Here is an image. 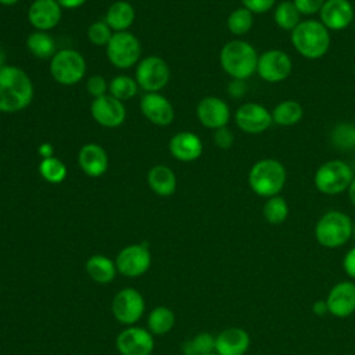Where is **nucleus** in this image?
Masks as SVG:
<instances>
[{"instance_id":"obj_48","label":"nucleus","mask_w":355,"mask_h":355,"mask_svg":"<svg viewBox=\"0 0 355 355\" xmlns=\"http://www.w3.org/2000/svg\"><path fill=\"white\" fill-rule=\"evenodd\" d=\"M19 0H0V4L1 6H7V7H11L14 4H17Z\"/></svg>"},{"instance_id":"obj_19","label":"nucleus","mask_w":355,"mask_h":355,"mask_svg":"<svg viewBox=\"0 0 355 355\" xmlns=\"http://www.w3.org/2000/svg\"><path fill=\"white\" fill-rule=\"evenodd\" d=\"M62 17V8L55 0H33L28 8V21L35 31L54 29Z\"/></svg>"},{"instance_id":"obj_28","label":"nucleus","mask_w":355,"mask_h":355,"mask_svg":"<svg viewBox=\"0 0 355 355\" xmlns=\"http://www.w3.org/2000/svg\"><path fill=\"white\" fill-rule=\"evenodd\" d=\"M175 326V313L171 308L159 305L151 309L147 318V329L153 336H164Z\"/></svg>"},{"instance_id":"obj_40","label":"nucleus","mask_w":355,"mask_h":355,"mask_svg":"<svg viewBox=\"0 0 355 355\" xmlns=\"http://www.w3.org/2000/svg\"><path fill=\"white\" fill-rule=\"evenodd\" d=\"M214 141L215 144L222 148V150H227L232 147L233 141H234V136L232 133L230 129H227L226 126L225 128H219L215 130L214 133Z\"/></svg>"},{"instance_id":"obj_43","label":"nucleus","mask_w":355,"mask_h":355,"mask_svg":"<svg viewBox=\"0 0 355 355\" xmlns=\"http://www.w3.org/2000/svg\"><path fill=\"white\" fill-rule=\"evenodd\" d=\"M227 92L230 93L232 97H241L245 92V85H244V80H237V79H233L229 86H227Z\"/></svg>"},{"instance_id":"obj_17","label":"nucleus","mask_w":355,"mask_h":355,"mask_svg":"<svg viewBox=\"0 0 355 355\" xmlns=\"http://www.w3.org/2000/svg\"><path fill=\"white\" fill-rule=\"evenodd\" d=\"M140 111L147 121L157 126H168L175 118L172 103L159 92L143 94L140 98Z\"/></svg>"},{"instance_id":"obj_24","label":"nucleus","mask_w":355,"mask_h":355,"mask_svg":"<svg viewBox=\"0 0 355 355\" xmlns=\"http://www.w3.org/2000/svg\"><path fill=\"white\" fill-rule=\"evenodd\" d=\"M147 184L157 196L169 197L176 191L178 179L169 166L155 165L147 173Z\"/></svg>"},{"instance_id":"obj_22","label":"nucleus","mask_w":355,"mask_h":355,"mask_svg":"<svg viewBox=\"0 0 355 355\" xmlns=\"http://www.w3.org/2000/svg\"><path fill=\"white\" fill-rule=\"evenodd\" d=\"M78 165L90 178H100L108 169V154L97 143H86L78 151Z\"/></svg>"},{"instance_id":"obj_44","label":"nucleus","mask_w":355,"mask_h":355,"mask_svg":"<svg viewBox=\"0 0 355 355\" xmlns=\"http://www.w3.org/2000/svg\"><path fill=\"white\" fill-rule=\"evenodd\" d=\"M58 4H60V7L64 10H76V8H80L85 3H86V0H55Z\"/></svg>"},{"instance_id":"obj_2","label":"nucleus","mask_w":355,"mask_h":355,"mask_svg":"<svg viewBox=\"0 0 355 355\" xmlns=\"http://www.w3.org/2000/svg\"><path fill=\"white\" fill-rule=\"evenodd\" d=\"M257 50L245 40L234 39L227 42L219 54L222 69L237 80H245L257 72Z\"/></svg>"},{"instance_id":"obj_11","label":"nucleus","mask_w":355,"mask_h":355,"mask_svg":"<svg viewBox=\"0 0 355 355\" xmlns=\"http://www.w3.org/2000/svg\"><path fill=\"white\" fill-rule=\"evenodd\" d=\"M116 270L125 277H139L151 266V254L147 244H130L122 248L115 259Z\"/></svg>"},{"instance_id":"obj_37","label":"nucleus","mask_w":355,"mask_h":355,"mask_svg":"<svg viewBox=\"0 0 355 355\" xmlns=\"http://www.w3.org/2000/svg\"><path fill=\"white\" fill-rule=\"evenodd\" d=\"M114 32L104 19L94 21L87 28V39L94 46H107Z\"/></svg>"},{"instance_id":"obj_4","label":"nucleus","mask_w":355,"mask_h":355,"mask_svg":"<svg viewBox=\"0 0 355 355\" xmlns=\"http://www.w3.org/2000/svg\"><path fill=\"white\" fill-rule=\"evenodd\" d=\"M287 172L284 165L275 158H263L257 161L248 173V184L259 197L277 196L284 187Z\"/></svg>"},{"instance_id":"obj_8","label":"nucleus","mask_w":355,"mask_h":355,"mask_svg":"<svg viewBox=\"0 0 355 355\" xmlns=\"http://www.w3.org/2000/svg\"><path fill=\"white\" fill-rule=\"evenodd\" d=\"M105 54L111 65L118 69H128L140 61L141 46L132 32H114L105 46Z\"/></svg>"},{"instance_id":"obj_18","label":"nucleus","mask_w":355,"mask_h":355,"mask_svg":"<svg viewBox=\"0 0 355 355\" xmlns=\"http://www.w3.org/2000/svg\"><path fill=\"white\" fill-rule=\"evenodd\" d=\"M326 304L329 313L336 318H348L355 312V283L343 280L336 283L327 293Z\"/></svg>"},{"instance_id":"obj_12","label":"nucleus","mask_w":355,"mask_h":355,"mask_svg":"<svg viewBox=\"0 0 355 355\" xmlns=\"http://www.w3.org/2000/svg\"><path fill=\"white\" fill-rule=\"evenodd\" d=\"M293 62L290 55L277 49L268 50L258 57L257 73L269 83H277L287 79L291 73Z\"/></svg>"},{"instance_id":"obj_50","label":"nucleus","mask_w":355,"mask_h":355,"mask_svg":"<svg viewBox=\"0 0 355 355\" xmlns=\"http://www.w3.org/2000/svg\"><path fill=\"white\" fill-rule=\"evenodd\" d=\"M205 355H218L216 352H211V354H205Z\"/></svg>"},{"instance_id":"obj_31","label":"nucleus","mask_w":355,"mask_h":355,"mask_svg":"<svg viewBox=\"0 0 355 355\" xmlns=\"http://www.w3.org/2000/svg\"><path fill=\"white\" fill-rule=\"evenodd\" d=\"M273 19L283 31H293L301 22V14L293 1L284 0L275 7Z\"/></svg>"},{"instance_id":"obj_47","label":"nucleus","mask_w":355,"mask_h":355,"mask_svg":"<svg viewBox=\"0 0 355 355\" xmlns=\"http://www.w3.org/2000/svg\"><path fill=\"white\" fill-rule=\"evenodd\" d=\"M348 197H349V201L351 204L355 207V178L352 179L349 187H348Z\"/></svg>"},{"instance_id":"obj_46","label":"nucleus","mask_w":355,"mask_h":355,"mask_svg":"<svg viewBox=\"0 0 355 355\" xmlns=\"http://www.w3.org/2000/svg\"><path fill=\"white\" fill-rule=\"evenodd\" d=\"M312 311L316 316H324L329 313V308L326 304V300H318L312 305Z\"/></svg>"},{"instance_id":"obj_45","label":"nucleus","mask_w":355,"mask_h":355,"mask_svg":"<svg viewBox=\"0 0 355 355\" xmlns=\"http://www.w3.org/2000/svg\"><path fill=\"white\" fill-rule=\"evenodd\" d=\"M37 154L39 157L43 159V158H49V157H53L54 155V147L51 143L49 141H44L42 143L39 147H37Z\"/></svg>"},{"instance_id":"obj_42","label":"nucleus","mask_w":355,"mask_h":355,"mask_svg":"<svg viewBox=\"0 0 355 355\" xmlns=\"http://www.w3.org/2000/svg\"><path fill=\"white\" fill-rule=\"evenodd\" d=\"M343 268L347 276L351 279H355V245L351 247L343 259Z\"/></svg>"},{"instance_id":"obj_49","label":"nucleus","mask_w":355,"mask_h":355,"mask_svg":"<svg viewBox=\"0 0 355 355\" xmlns=\"http://www.w3.org/2000/svg\"><path fill=\"white\" fill-rule=\"evenodd\" d=\"M352 237H355V225H354V232H352Z\"/></svg>"},{"instance_id":"obj_9","label":"nucleus","mask_w":355,"mask_h":355,"mask_svg":"<svg viewBox=\"0 0 355 355\" xmlns=\"http://www.w3.org/2000/svg\"><path fill=\"white\" fill-rule=\"evenodd\" d=\"M135 79L139 89H143L146 93H157L168 85L171 69L162 57L148 55L136 64Z\"/></svg>"},{"instance_id":"obj_32","label":"nucleus","mask_w":355,"mask_h":355,"mask_svg":"<svg viewBox=\"0 0 355 355\" xmlns=\"http://www.w3.org/2000/svg\"><path fill=\"white\" fill-rule=\"evenodd\" d=\"M37 171L40 173V176L53 184H58L61 182L65 180L68 169L67 165L57 157H49V158H43L39 162Z\"/></svg>"},{"instance_id":"obj_29","label":"nucleus","mask_w":355,"mask_h":355,"mask_svg":"<svg viewBox=\"0 0 355 355\" xmlns=\"http://www.w3.org/2000/svg\"><path fill=\"white\" fill-rule=\"evenodd\" d=\"M302 107L295 100L280 101L272 111V121L280 126H293L302 118Z\"/></svg>"},{"instance_id":"obj_14","label":"nucleus","mask_w":355,"mask_h":355,"mask_svg":"<svg viewBox=\"0 0 355 355\" xmlns=\"http://www.w3.org/2000/svg\"><path fill=\"white\" fill-rule=\"evenodd\" d=\"M116 349L121 355H151L154 349V337L148 329L128 326L115 340Z\"/></svg>"},{"instance_id":"obj_26","label":"nucleus","mask_w":355,"mask_h":355,"mask_svg":"<svg viewBox=\"0 0 355 355\" xmlns=\"http://www.w3.org/2000/svg\"><path fill=\"white\" fill-rule=\"evenodd\" d=\"M86 272L93 282L100 284H107L115 279V275L118 270H116L115 261L110 259L105 255L96 254L86 261Z\"/></svg>"},{"instance_id":"obj_13","label":"nucleus","mask_w":355,"mask_h":355,"mask_svg":"<svg viewBox=\"0 0 355 355\" xmlns=\"http://www.w3.org/2000/svg\"><path fill=\"white\" fill-rule=\"evenodd\" d=\"M90 115L100 126L115 129L125 122L126 108L123 101L112 97L111 94H104L93 98L90 104Z\"/></svg>"},{"instance_id":"obj_21","label":"nucleus","mask_w":355,"mask_h":355,"mask_svg":"<svg viewBox=\"0 0 355 355\" xmlns=\"http://www.w3.org/2000/svg\"><path fill=\"white\" fill-rule=\"evenodd\" d=\"M168 147L171 155L182 162H193L198 159L204 150L200 136L187 130L173 135L169 140Z\"/></svg>"},{"instance_id":"obj_5","label":"nucleus","mask_w":355,"mask_h":355,"mask_svg":"<svg viewBox=\"0 0 355 355\" xmlns=\"http://www.w3.org/2000/svg\"><path fill=\"white\" fill-rule=\"evenodd\" d=\"M354 232L352 219L337 209L323 214L315 226L316 241L324 248H338L344 245Z\"/></svg>"},{"instance_id":"obj_16","label":"nucleus","mask_w":355,"mask_h":355,"mask_svg":"<svg viewBox=\"0 0 355 355\" xmlns=\"http://www.w3.org/2000/svg\"><path fill=\"white\" fill-rule=\"evenodd\" d=\"M200 123L208 129L225 128L230 121V108L225 100L216 96H207L200 100L196 108Z\"/></svg>"},{"instance_id":"obj_34","label":"nucleus","mask_w":355,"mask_h":355,"mask_svg":"<svg viewBox=\"0 0 355 355\" xmlns=\"http://www.w3.org/2000/svg\"><path fill=\"white\" fill-rule=\"evenodd\" d=\"M263 218L270 225H280L288 216V204L282 196H273L266 198L262 209Z\"/></svg>"},{"instance_id":"obj_33","label":"nucleus","mask_w":355,"mask_h":355,"mask_svg":"<svg viewBox=\"0 0 355 355\" xmlns=\"http://www.w3.org/2000/svg\"><path fill=\"white\" fill-rule=\"evenodd\" d=\"M226 25L230 33L236 36L245 35L247 32L251 31L254 25V12H251L245 7H239L229 14Z\"/></svg>"},{"instance_id":"obj_27","label":"nucleus","mask_w":355,"mask_h":355,"mask_svg":"<svg viewBox=\"0 0 355 355\" xmlns=\"http://www.w3.org/2000/svg\"><path fill=\"white\" fill-rule=\"evenodd\" d=\"M26 49L32 55L42 60H50L57 53L54 37L43 31H35L26 37Z\"/></svg>"},{"instance_id":"obj_6","label":"nucleus","mask_w":355,"mask_h":355,"mask_svg":"<svg viewBox=\"0 0 355 355\" xmlns=\"http://www.w3.org/2000/svg\"><path fill=\"white\" fill-rule=\"evenodd\" d=\"M354 178V171L347 162L330 159L318 168L313 182L322 194L336 196L348 190Z\"/></svg>"},{"instance_id":"obj_20","label":"nucleus","mask_w":355,"mask_h":355,"mask_svg":"<svg viewBox=\"0 0 355 355\" xmlns=\"http://www.w3.org/2000/svg\"><path fill=\"white\" fill-rule=\"evenodd\" d=\"M319 17L329 31H343L354 21V7L348 0H326Z\"/></svg>"},{"instance_id":"obj_39","label":"nucleus","mask_w":355,"mask_h":355,"mask_svg":"<svg viewBox=\"0 0 355 355\" xmlns=\"http://www.w3.org/2000/svg\"><path fill=\"white\" fill-rule=\"evenodd\" d=\"M326 0H293L301 15H312L320 11Z\"/></svg>"},{"instance_id":"obj_38","label":"nucleus","mask_w":355,"mask_h":355,"mask_svg":"<svg viewBox=\"0 0 355 355\" xmlns=\"http://www.w3.org/2000/svg\"><path fill=\"white\" fill-rule=\"evenodd\" d=\"M86 90L93 98L101 97L108 92V82L105 80L104 76L94 73L86 80Z\"/></svg>"},{"instance_id":"obj_41","label":"nucleus","mask_w":355,"mask_h":355,"mask_svg":"<svg viewBox=\"0 0 355 355\" xmlns=\"http://www.w3.org/2000/svg\"><path fill=\"white\" fill-rule=\"evenodd\" d=\"M243 7L248 8L254 14H261L276 6V0H241Z\"/></svg>"},{"instance_id":"obj_1","label":"nucleus","mask_w":355,"mask_h":355,"mask_svg":"<svg viewBox=\"0 0 355 355\" xmlns=\"http://www.w3.org/2000/svg\"><path fill=\"white\" fill-rule=\"evenodd\" d=\"M35 96L29 75L17 65H0V112L14 114L28 108Z\"/></svg>"},{"instance_id":"obj_23","label":"nucleus","mask_w":355,"mask_h":355,"mask_svg":"<svg viewBox=\"0 0 355 355\" xmlns=\"http://www.w3.org/2000/svg\"><path fill=\"white\" fill-rule=\"evenodd\" d=\"M251 344L250 334L241 327H227L215 337L218 355H245Z\"/></svg>"},{"instance_id":"obj_3","label":"nucleus","mask_w":355,"mask_h":355,"mask_svg":"<svg viewBox=\"0 0 355 355\" xmlns=\"http://www.w3.org/2000/svg\"><path fill=\"white\" fill-rule=\"evenodd\" d=\"M291 43L302 57L318 60L330 47V31L320 21L305 19L291 31Z\"/></svg>"},{"instance_id":"obj_30","label":"nucleus","mask_w":355,"mask_h":355,"mask_svg":"<svg viewBox=\"0 0 355 355\" xmlns=\"http://www.w3.org/2000/svg\"><path fill=\"white\" fill-rule=\"evenodd\" d=\"M137 92H139V85L136 79L129 75L121 73L114 76L111 82H108V94H111L112 97L121 101L133 98L137 94Z\"/></svg>"},{"instance_id":"obj_15","label":"nucleus","mask_w":355,"mask_h":355,"mask_svg":"<svg viewBox=\"0 0 355 355\" xmlns=\"http://www.w3.org/2000/svg\"><path fill=\"white\" fill-rule=\"evenodd\" d=\"M236 125L245 133L257 135L265 132L272 123V112L258 103H245L234 114Z\"/></svg>"},{"instance_id":"obj_10","label":"nucleus","mask_w":355,"mask_h":355,"mask_svg":"<svg viewBox=\"0 0 355 355\" xmlns=\"http://www.w3.org/2000/svg\"><path fill=\"white\" fill-rule=\"evenodd\" d=\"M146 302L143 295L132 287H125L119 290L112 302L111 311L114 318L126 326H133L143 316Z\"/></svg>"},{"instance_id":"obj_36","label":"nucleus","mask_w":355,"mask_h":355,"mask_svg":"<svg viewBox=\"0 0 355 355\" xmlns=\"http://www.w3.org/2000/svg\"><path fill=\"white\" fill-rule=\"evenodd\" d=\"M331 143L337 148L351 150L355 147V125L341 122L331 130Z\"/></svg>"},{"instance_id":"obj_35","label":"nucleus","mask_w":355,"mask_h":355,"mask_svg":"<svg viewBox=\"0 0 355 355\" xmlns=\"http://www.w3.org/2000/svg\"><path fill=\"white\" fill-rule=\"evenodd\" d=\"M184 355H205L215 352V337L211 333L201 331L182 345Z\"/></svg>"},{"instance_id":"obj_7","label":"nucleus","mask_w":355,"mask_h":355,"mask_svg":"<svg viewBox=\"0 0 355 355\" xmlns=\"http://www.w3.org/2000/svg\"><path fill=\"white\" fill-rule=\"evenodd\" d=\"M50 73L62 86L79 83L86 73L85 57L72 49H61L50 58Z\"/></svg>"},{"instance_id":"obj_25","label":"nucleus","mask_w":355,"mask_h":355,"mask_svg":"<svg viewBox=\"0 0 355 355\" xmlns=\"http://www.w3.org/2000/svg\"><path fill=\"white\" fill-rule=\"evenodd\" d=\"M135 7L129 1L116 0L108 7L104 21L112 29V32H125L135 22Z\"/></svg>"}]
</instances>
